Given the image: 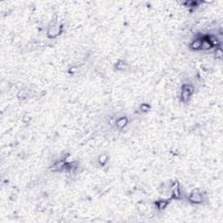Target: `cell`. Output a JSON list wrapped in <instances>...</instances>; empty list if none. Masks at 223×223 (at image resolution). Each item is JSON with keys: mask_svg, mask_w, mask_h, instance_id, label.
<instances>
[{"mask_svg": "<svg viewBox=\"0 0 223 223\" xmlns=\"http://www.w3.org/2000/svg\"><path fill=\"white\" fill-rule=\"evenodd\" d=\"M194 91V87L190 84H184L181 88L180 93V101L183 103H187L190 100L191 96L193 95Z\"/></svg>", "mask_w": 223, "mask_h": 223, "instance_id": "6da1fadb", "label": "cell"}, {"mask_svg": "<svg viewBox=\"0 0 223 223\" xmlns=\"http://www.w3.org/2000/svg\"><path fill=\"white\" fill-rule=\"evenodd\" d=\"M188 201L191 202V203H194V204L202 203V202H203V195H202V193L199 189H194L189 194Z\"/></svg>", "mask_w": 223, "mask_h": 223, "instance_id": "7a4b0ae2", "label": "cell"}, {"mask_svg": "<svg viewBox=\"0 0 223 223\" xmlns=\"http://www.w3.org/2000/svg\"><path fill=\"white\" fill-rule=\"evenodd\" d=\"M62 30H63V26L62 25H58V24H54L52 25H51L50 28L48 29V32H47V35L51 38H56L58 36L61 32H62Z\"/></svg>", "mask_w": 223, "mask_h": 223, "instance_id": "3957f363", "label": "cell"}, {"mask_svg": "<svg viewBox=\"0 0 223 223\" xmlns=\"http://www.w3.org/2000/svg\"><path fill=\"white\" fill-rule=\"evenodd\" d=\"M170 189H171L172 198H173V199H175V200L180 199V196H181V193H180V183H179L178 181L173 182V184L171 185V187H170Z\"/></svg>", "mask_w": 223, "mask_h": 223, "instance_id": "277c9868", "label": "cell"}, {"mask_svg": "<svg viewBox=\"0 0 223 223\" xmlns=\"http://www.w3.org/2000/svg\"><path fill=\"white\" fill-rule=\"evenodd\" d=\"M202 43V37H197L190 44V49L192 50H201Z\"/></svg>", "mask_w": 223, "mask_h": 223, "instance_id": "5b68a950", "label": "cell"}, {"mask_svg": "<svg viewBox=\"0 0 223 223\" xmlns=\"http://www.w3.org/2000/svg\"><path fill=\"white\" fill-rule=\"evenodd\" d=\"M127 123H128L127 118H126V117H121V118L116 120L115 126H117L118 129L122 130L127 126Z\"/></svg>", "mask_w": 223, "mask_h": 223, "instance_id": "8992f818", "label": "cell"}, {"mask_svg": "<svg viewBox=\"0 0 223 223\" xmlns=\"http://www.w3.org/2000/svg\"><path fill=\"white\" fill-rule=\"evenodd\" d=\"M207 38L208 39V41L210 44H212L213 47H216V48H219L221 46V42L219 40V38L215 36V35H207Z\"/></svg>", "mask_w": 223, "mask_h": 223, "instance_id": "52a82bcc", "label": "cell"}, {"mask_svg": "<svg viewBox=\"0 0 223 223\" xmlns=\"http://www.w3.org/2000/svg\"><path fill=\"white\" fill-rule=\"evenodd\" d=\"M214 48L212 46V44H210V42L208 41V39L207 38V37L204 36L202 37V47H201V50H204V51H208Z\"/></svg>", "mask_w": 223, "mask_h": 223, "instance_id": "ba28073f", "label": "cell"}, {"mask_svg": "<svg viewBox=\"0 0 223 223\" xmlns=\"http://www.w3.org/2000/svg\"><path fill=\"white\" fill-rule=\"evenodd\" d=\"M169 201L168 200H159L155 202V206L159 210H164L168 206Z\"/></svg>", "mask_w": 223, "mask_h": 223, "instance_id": "9c48e42d", "label": "cell"}, {"mask_svg": "<svg viewBox=\"0 0 223 223\" xmlns=\"http://www.w3.org/2000/svg\"><path fill=\"white\" fill-rule=\"evenodd\" d=\"M115 68L120 71H126L127 69V64L123 60H120L115 64Z\"/></svg>", "mask_w": 223, "mask_h": 223, "instance_id": "30bf717a", "label": "cell"}, {"mask_svg": "<svg viewBox=\"0 0 223 223\" xmlns=\"http://www.w3.org/2000/svg\"><path fill=\"white\" fill-rule=\"evenodd\" d=\"M108 160V157L107 154H101L100 156L99 157V163L101 166H105L107 164Z\"/></svg>", "mask_w": 223, "mask_h": 223, "instance_id": "8fae6325", "label": "cell"}, {"mask_svg": "<svg viewBox=\"0 0 223 223\" xmlns=\"http://www.w3.org/2000/svg\"><path fill=\"white\" fill-rule=\"evenodd\" d=\"M139 109H140V111H141L142 113H147V112H149V111H150L151 107H150V105L144 103V104H141V105H140Z\"/></svg>", "mask_w": 223, "mask_h": 223, "instance_id": "7c38bea8", "label": "cell"}, {"mask_svg": "<svg viewBox=\"0 0 223 223\" xmlns=\"http://www.w3.org/2000/svg\"><path fill=\"white\" fill-rule=\"evenodd\" d=\"M215 55L216 58H222V56H223V52H222V50H221V47H219V48H216V50L215 51Z\"/></svg>", "mask_w": 223, "mask_h": 223, "instance_id": "4fadbf2b", "label": "cell"}, {"mask_svg": "<svg viewBox=\"0 0 223 223\" xmlns=\"http://www.w3.org/2000/svg\"><path fill=\"white\" fill-rule=\"evenodd\" d=\"M27 95H28V93H27V91H25V90H21L18 94V98L19 99H24V98H26L27 97Z\"/></svg>", "mask_w": 223, "mask_h": 223, "instance_id": "5bb4252c", "label": "cell"}, {"mask_svg": "<svg viewBox=\"0 0 223 223\" xmlns=\"http://www.w3.org/2000/svg\"><path fill=\"white\" fill-rule=\"evenodd\" d=\"M77 72V67H71L69 69V72L70 73H74V72Z\"/></svg>", "mask_w": 223, "mask_h": 223, "instance_id": "9a60e30c", "label": "cell"}, {"mask_svg": "<svg viewBox=\"0 0 223 223\" xmlns=\"http://www.w3.org/2000/svg\"><path fill=\"white\" fill-rule=\"evenodd\" d=\"M25 120V121H27V120L29 121V120H30V116L29 115L25 116V120Z\"/></svg>", "mask_w": 223, "mask_h": 223, "instance_id": "2e32d148", "label": "cell"}]
</instances>
